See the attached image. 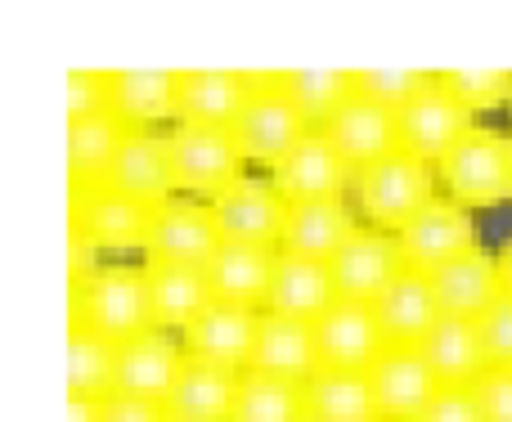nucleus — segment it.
<instances>
[{"instance_id":"obj_24","label":"nucleus","mask_w":512,"mask_h":422,"mask_svg":"<svg viewBox=\"0 0 512 422\" xmlns=\"http://www.w3.org/2000/svg\"><path fill=\"white\" fill-rule=\"evenodd\" d=\"M274 265H279V247L221 243L203 270H207V279H212L216 301L265 310V301H270V283H274Z\"/></svg>"},{"instance_id":"obj_7","label":"nucleus","mask_w":512,"mask_h":422,"mask_svg":"<svg viewBox=\"0 0 512 422\" xmlns=\"http://www.w3.org/2000/svg\"><path fill=\"white\" fill-rule=\"evenodd\" d=\"M270 185L288 203H315V198H346L355 185L351 162L337 153L328 131H306L279 162L270 167Z\"/></svg>"},{"instance_id":"obj_29","label":"nucleus","mask_w":512,"mask_h":422,"mask_svg":"<svg viewBox=\"0 0 512 422\" xmlns=\"http://www.w3.org/2000/svg\"><path fill=\"white\" fill-rule=\"evenodd\" d=\"M131 126L108 108V113L81 117V122H68V180L72 189H95L108 180L117 153H122Z\"/></svg>"},{"instance_id":"obj_43","label":"nucleus","mask_w":512,"mask_h":422,"mask_svg":"<svg viewBox=\"0 0 512 422\" xmlns=\"http://www.w3.org/2000/svg\"><path fill=\"white\" fill-rule=\"evenodd\" d=\"M68 422H104V400H95V396H68Z\"/></svg>"},{"instance_id":"obj_1","label":"nucleus","mask_w":512,"mask_h":422,"mask_svg":"<svg viewBox=\"0 0 512 422\" xmlns=\"http://www.w3.org/2000/svg\"><path fill=\"white\" fill-rule=\"evenodd\" d=\"M104 333L108 342H131V337L153 328V292H149V265L131 261H104V270L90 274L72 288V319Z\"/></svg>"},{"instance_id":"obj_8","label":"nucleus","mask_w":512,"mask_h":422,"mask_svg":"<svg viewBox=\"0 0 512 422\" xmlns=\"http://www.w3.org/2000/svg\"><path fill=\"white\" fill-rule=\"evenodd\" d=\"M212 220L221 243H256V247H279L283 220H288V198L270 185V176H243L212 198Z\"/></svg>"},{"instance_id":"obj_14","label":"nucleus","mask_w":512,"mask_h":422,"mask_svg":"<svg viewBox=\"0 0 512 422\" xmlns=\"http://www.w3.org/2000/svg\"><path fill=\"white\" fill-rule=\"evenodd\" d=\"M369 382L382 422H418L423 409L436 400V391H441L423 346H387L378 355V364L369 369Z\"/></svg>"},{"instance_id":"obj_34","label":"nucleus","mask_w":512,"mask_h":422,"mask_svg":"<svg viewBox=\"0 0 512 422\" xmlns=\"http://www.w3.org/2000/svg\"><path fill=\"white\" fill-rule=\"evenodd\" d=\"M306 418V396L297 382L265 378V373H243L239 396H234L230 422H301Z\"/></svg>"},{"instance_id":"obj_26","label":"nucleus","mask_w":512,"mask_h":422,"mask_svg":"<svg viewBox=\"0 0 512 422\" xmlns=\"http://www.w3.org/2000/svg\"><path fill=\"white\" fill-rule=\"evenodd\" d=\"M423 355L441 387H472V382L490 369L486 342H481V324L477 319H463V315L436 319V328L423 342Z\"/></svg>"},{"instance_id":"obj_11","label":"nucleus","mask_w":512,"mask_h":422,"mask_svg":"<svg viewBox=\"0 0 512 422\" xmlns=\"http://www.w3.org/2000/svg\"><path fill=\"white\" fill-rule=\"evenodd\" d=\"M221 247L212 207L198 198H171L153 211L144 265H207Z\"/></svg>"},{"instance_id":"obj_15","label":"nucleus","mask_w":512,"mask_h":422,"mask_svg":"<svg viewBox=\"0 0 512 422\" xmlns=\"http://www.w3.org/2000/svg\"><path fill=\"white\" fill-rule=\"evenodd\" d=\"M315 342H319V364L351 369V373H369L378 364V355L391 346L378 315H373V306L342 301V297L315 319Z\"/></svg>"},{"instance_id":"obj_17","label":"nucleus","mask_w":512,"mask_h":422,"mask_svg":"<svg viewBox=\"0 0 512 422\" xmlns=\"http://www.w3.org/2000/svg\"><path fill=\"white\" fill-rule=\"evenodd\" d=\"M108 189L135 198L144 207H162L171 198H180L176 189V167H171V149H167V131H131L117 153L113 171L104 180Z\"/></svg>"},{"instance_id":"obj_12","label":"nucleus","mask_w":512,"mask_h":422,"mask_svg":"<svg viewBox=\"0 0 512 422\" xmlns=\"http://www.w3.org/2000/svg\"><path fill=\"white\" fill-rule=\"evenodd\" d=\"M153 211L158 207H144V203H135V198L117 194V189H108V185L72 189V229H81L104 256L126 252V247H140L144 252Z\"/></svg>"},{"instance_id":"obj_42","label":"nucleus","mask_w":512,"mask_h":422,"mask_svg":"<svg viewBox=\"0 0 512 422\" xmlns=\"http://www.w3.org/2000/svg\"><path fill=\"white\" fill-rule=\"evenodd\" d=\"M104 422H171L167 409L153 400H135V396H108L104 400Z\"/></svg>"},{"instance_id":"obj_3","label":"nucleus","mask_w":512,"mask_h":422,"mask_svg":"<svg viewBox=\"0 0 512 422\" xmlns=\"http://www.w3.org/2000/svg\"><path fill=\"white\" fill-rule=\"evenodd\" d=\"M445 198L463 207H499L512 203V135L490 126H472L436 167Z\"/></svg>"},{"instance_id":"obj_36","label":"nucleus","mask_w":512,"mask_h":422,"mask_svg":"<svg viewBox=\"0 0 512 422\" xmlns=\"http://www.w3.org/2000/svg\"><path fill=\"white\" fill-rule=\"evenodd\" d=\"M427 81H432V72H423V68H360L355 72V95L400 113Z\"/></svg>"},{"instance_id":"obj_44","label":"nucleus","mask_w":512,"mask_h":422,"mask_svg":"<svg viewBox=\"0 0 512 422\" xmlns=\"http://www.w3.org/2000/svg\"><path fill=\"white\" fill-rule=\"evenodd\" d=\"M499 274H504V292H512V238L499 247Z\"/></svg>"},{"instance_id":"obj_40","label":"nucleus","mask_w":512,"mask_h":422,"mask_svg":"<svg viewBox=\"0 0 512 422\" xmlns=\"http://www.w3.org/2000/svg\"><path fill=\"white\" fill-rule=\"evenodd\" d=\"M472 391L486 422H512V369H486L472 382Z\"/></svg>"},{"instance_id":"obj_21","label":"nucleus","mask_w":512,"mask_h":422,"mask_svg":"<svg viewBox=\"0 0 512 422\" xmlns=\"http://www.w3.org/2000/svg\"><path fill=\"white\" fill-rule=\"evenodd\" d=\"M436 301L441 315H463V319H481L499 297H504V274H499V256L486 247L454 256L450 265L432 274Z\"/></svg>"},{"instance_id":"obj_37","label":"nucleus","mask_w":512,"mask_h":422,"mask_svg":"<svg viewBox=\"0 0 512 422\" xmlns=\"http://www.w3.org/2000/svg\"><path fill=\"white\" fill-rule=\"evenodd\" d=\"M108 108H113V72L72 68L68 72V122L108 113Z\"/></svg>"},{"instance_id":"obj_32","label":"nucleus","mask_w":512,"mask_h":422,"mask_svg":"<svg viewBox=\"0 0 512 422\" xmlns=\"http://www.w3.org/2000/svg\"><path fill=\"white\" fill-rule=\"evenodd\" d=\"M279 90L292 99L310 131H324L337 113L355 99V72L351 68H288L274 72Z\"/></svg>"},{"instance_id":"obj_4","label":"nucleus","mask_w":512,"mask_h":422,"mask_svg":"<svg viewBox=\"0 0 512 422\" xmlns=\"http://www.w3.org/2000/svg\"><path fill=\"white\" fill-rule=\"evenodd\" d=\"M167 149H171V167H176V189L180 198H198L212 203L221 198L234 180L248 176L243 149L234 140V131L225 126H185L176 122L167 131Z\"/></svg>"},{"instance_id":"obj_47","label":"nucleus","mask_w":512,"mask_h":422,"mask_svg":"<svg viewBox=\"0 0 512 422\" xmlns=\"http://www.w3.org/2000/svg\"><path fill=\"white\" fill-rule=\"evenodd\" d=\"M508 108H512V104H508Z\"/></svg>"},{"instance_id":"obj_5","label":"nucleus","mask_w":512,"mask_h":422,"mask_svg":"<svg viewBox=\"0 0 512 422\" xmlns=\"http://www.w3.org/2000/svg\"><path fill=\"white\" fill-rule=\"evenodd\" d=\"M230 131H234V140H239L248 167H274L310 126H306V117L292 108V99L279 90L274 72H252V95Z\"/></svg>"},{"instance_id":"obj_23","label":"nucleus","mask_w":512,"mask_h":422,"mask_svg":"<svg viewBox=\"0 0 512 422\" xmlns=\"http://www.w3.org/2000/svg\"><path fill=\"white\" fill-rule=\"evenodd\" d=\"M373 315H378L382 333L391 346H423L427 333L441 319V301H436L432 274L423 270H405L387 283L378 301H373Z\"/></svg>"},{"instance_id":"obj_33","label":"nucleus","mask_w":512,"mask_h":422,"mask_svg":"<svg viewBox=\"0 0 512 422\" xmlns=\"http://www.w3.org/2000/svg\"><path fill=\"white\" fill-rule=\"evenodd\" d=\"M117 391V342L86 324H68V396L108 400Z\"/></svg>"},{"instance_id":"obj_46","label":"nucleus","mask_w":512,"mask_h":422,"mask_svg":"<svg viewBox=\"0 0 512 422\" xmlns=\"http://www.w3.org/2000/svg\"><path fill=\"white\" fill-rule=\"evenodd\" d=\"M171 422H176V418H171Z\"/></svg>"},{"instance_id":"obj_38","label":"nucleus","mask_w":512,"mask_h":422,"mask_svg":"<svg viewBox=\"0 0 512 422\" xmlns=\"http://www.w3.org/2000/svg\"><path fill=\"white\" fill-rule=\"evenodd\" d=\"M477 324H481V342H486V355H490V369H512V292H504Z\"/></svg>"},{"instance_id":"obj_16","label":"nucleus","mask_w":512,"mask_h":422,"mask_svg":"<svg viewBox=\"0 0 512 422\" xmlns=\"http://www.w3.org/2000/svg\"><path fill=\"white\" fill-rule=\"evenodd\" d=\"M256 328H261V310L230 306V301H212V306L180 333V342H185L189 360L216 364V369H230V373H248Z\"/></svg>"},{"instance_id":"obj_28","label":"nucleus","mask_w":512,"mask_h":422,"mask_svg":"<svg viewBox=\"0 0 512 422\" xmlns=\"http://www.w3.org/2000/svg\"><path fill=\"white\" fill-rule=\"evenodd\" d=\"M333 301H337V283H333V270H328L324 261L279 252L265 310H274V315H292V319H310V324H315Z\"/></svg>"},{"instance_id":"obj_35","label":"nucleus","mask_w":512,"mask_h":422,"mask_svg":"<svg viewBox=\"0 0 512 422\" xmlns=\"http://www.w3.org/2000/svg\"><path fill=\"white\" fill-rule=\"evenodd\" d=\"M441 81L450 95L459 99L468 113H486V108L512 104V72L504 68H445Z\"/></svg>"},{"instance_id":"obj_2","label":"nucleus","mask_w":512,"mask_h":422,"mask_svg":"<svg viewBox=\"0 0 512 422\" xmlns=\"http://www.w3.org/2000/svg\"><path fill=\"white\" fill-rule=\"evenodd\" d=\"M351 194H355V211H360L369 225L387 229V234H400L432 198H441L436 194V167L418 162L414 153H405V149H396L382 162H373V167L355 171Z\"/></svg>"},{"instance_id":"obj_30","label":"nucleus","mask_w":512,"mask_h":422,"mask_svg":"<svg viewBox=\"0 0 512 422\" xmlns=\"http://www.w3.org/2000/svg\"><path fill=\"white\" fill-rule=\"evenodd\" d=\"M149 292H153V328H167L176 337L216 301L203 265H149Z\"/></svg>"},{"instance_id":"obj_31","label":"nucleus","mask_w":512,"mask_h":422,"mask_svg":"<svg viewBox=\"0 0 512 422\" xmlns=\"http://www.w3.org/2000/svg\"><path fill=\"white\" fill-rule=\"evenodd\" d=\"M301 396H306V414L319 422H382L369 373L324 364L310 382H301Z\"/></svg>"},{"instance_id":"obj_25","label":"nucleus","mask_w":512,"mask_h":422,"mask_svg":"<svg viewBox=\"0 0 512 422\" xmlns=\"http://www.w3.org/2000/svg\"><path fill=\"white\" fill-rule=\"evenodd\" d=\"M324 131H328V140L337 144V153L351 162V171L373 167V162H382L387 153L400 149L396 113L382 108V104H373V99H364V95H355L351 104L324 126Z\"/></svg>"},{"instance_id":"obj_10","label":"nucleus","mask_w":512,"mask_h":422,"mask_svg":"<svg viewBox=\"0 0 512 422\" xmlns=\"http://www.w3.org/2000/svg\"><path fill=\"white\" fill-rule=\"evenodd\" d=\"M328 270H333L337 297L373 306V301L387 292V283L396 279V274H405L409 265H405V252H400L396 234H387V229H378V225H360L351 234V243L328 261Z\"/></svg>"},{"instance_id":"obj_13","label":"nucleus","mask_w":512,"mask_h":422,"mask_svg":"<svg viewBox=\"0 0 512 422\" xmlns=\"http://www.w3.org/2000/svg\"><path fill=\"white\" fill-rule=\"evenodd\" d=\"M185 360H189L185 342H180L176 333L149 328V333H140V337L117 346V391L113 396H135V400L167 405Z\"/></svg>"},{"instance_id":"obj_6","label":"nucleus","mask_w":512,"mask_h":422,"mask_svg":"<svg viewBox=\"0 0 512 422\" xmlns=\"http://www.w3.org/2000/svg\"><path fill=\"white\" fill-rule=\"evenodd\" d=\"M396 122H400V149L414 153V158L427 162V167H441L445 153L477 126L468 108L450 95V86L441 81V72H432V81L400 108Z\"/></svg>"},{"instance_id":"obj_18","label":"nucleus","mask_w":512,"mask_h":422,"mask_svg":"<svg viewBox=\"0 0 512 422\" xmlns=\"http://www.w3.org/2000/svg\"><path fill=\"white\" fill-rule=\"evenodd\" d=\"M319 369H324V364H319L315 324H310V319L261 310V328H256V346H252V373L283 378V382H297L301 387V382H310Z\"/></svg>"},{"instance_id":"obj_22","label":"nucleus","mask_w":512,"mask_h":422,"mask_svg":"<svg viewBox=\"0 0 512 422\" xmlns=\"http://www.w3.org/2000/svg\"><path fill=\"white\" fill-rule=\"evenodd\" d=\"M252 95V72L234 68H189L180 72V117L185 126H225L239 122Z\"/></svg>"},{"instance_id":"obj_19","label":"nucleus","mask_w":512,"mask_h":422,"mask_svg":"<svg viewBox=\"0 0 512 422\" xmlns=\"http://www.w3.org/2000/svg\"><path fill=\"white\" fill-rule=\"evenodd\" d=\"M360 229V211L346 198H315V203H288L279 252L310 256V261H333L351 234Z\"/></svg>"},{"instance_id":"obj_20","label":"nucleus","mask_w":512,"mask_h":422,"mask_svg":"<svg viewBox=\"0 0 512 422\" xmlns=\"http://www.w3.org/2000/svg\"><path fill=\"white\" fill-rule=\"evenodd\" d=\"M113 113L131 131L176 126L180 117V72L167 68H117L113 72Z\"/></svg>"},{"instance_id":"obj_39","label":"nucleus","mask_w":512,"mask_h":422,"mask_svg":"<svg viewBox=\"0 0 512 422\" xmlns=\"http://www.w3.org/2000/svg\"><path fill=\"white\" fill-rule=\"evenodd\" d=\"M418 422H486V414H481L477 391L472 387H441Z\"/></svg>"},{"instance_id":"obj_45","label":"nucleus","mask_w":512,"mask_h":422,"mask_svg":"<svg viewBox=\"0 0 512 422\" xmlns=\"http://www.w3.org/2000/svg\"><path fill=\"white\" fill-rule=\"evenodd\" d=\"M301 422H319V418H310V414H306V418H301Z\"/></svg>"},{"instance_id":"obj_41","label":"nucleus","mask_w":512,"mask_h":422,"mask_svg":"<svg viewBox=\"0 0 512 422\" xmlns=\"http://www.w3.org/2000/svg\"><path fill=\"white\" fill-rule=\"evenodd\" d=\"M104 261H108V256L99 252V247L90 243L81 229H72V234H68V279H72V288H77V283H86L90 274L104 270Z\"/></svg>"},{"instance_id":"obj_9","label":"nucleus","mask_w":512,"mask_h":422,"mask_svg":"<svg viewBox=\"0 0 512 422\" xmlns=\"http://www.w3.org/2000/svg\"><path fill=\"white\" fill-rule=\"evenodd\" d=\"M396 238H400V252H405V265L409 270H423V274H436L441 265H450L454 256L481 247L477 220H472V211L463 203H454V198H432Z\"/></svg>"},{"instance_id":"obj_27","label":"nucleus","mask_w":512,"mask_h":422,"mask_svg":"<svg viewBox=\"0 0 512 422\" xmlns=\"http://www.w3.org/2000/svg\"><path fill=\"white\" fill-rule=\"evenodd\" d=\"M239 378L243 373L216 369V364H203V360H185V369H180L176 387H171L162 409L176 422H230Z\"/></svg>"}]
</instances>
